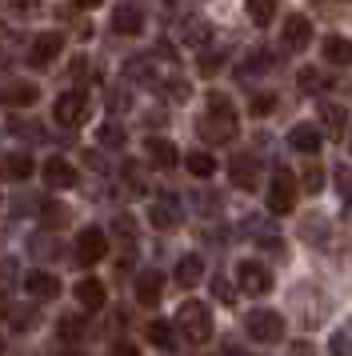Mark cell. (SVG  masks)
Instances as JSON below:
<instances>
[{"mask_svg": "<svg viewBox=\"0 0 352 356\" xmlns=\"http://www.w3.org/2000/svg\"><path fill=\"white\" fill-rule=\"evenodd\" d=\"M200 136H205V140H216V145H224V140L237 136V113H232L228 97H221V92L208 97V113H205V120H200Z\"/></svg>", "mask_w": 352, "mask_h": 356, "instance_id": "obj_1", "label": "cell"}, {"mask_svg": "<svg viewBox=\"0 0 352 356\" xmlns=\"http://www.w3.org/2000/svg\"><path fill=\"white\" fill-rule=\"evenodd\" d=\"M176 324L184 328V337H189L192 344H205V340L212 337V321H208V308L200 305V300H184L180 312H176Z\"/></svg>", "mask_w": 352, "mask_h": 356, "instance_id": "obj_2", "label": "cell"}, {"mask_svg": "<svg viewBox=\"0 0 352 356\" xmlns=\"http://www.w3.org/2000/svg\"><path fill=\"white\" fill-rule=\"evenodd\" d=\"M248 337L260 340V344H276V340L285 337V321H280V312H269V308L248 312Z\"/></svg>", "mask_w": 352, "mask_h": 356, "instance_id": "obj_3", "label": "cell"}, {"mask_svg": "<svg viewBox=\"0 0 352 356\" xmlns=\"http://www.w3.org/2000/svg\"><path fill=\"white\" fill-rule=\"evenodd\" d=\"M269 209L280 212V216L296 209V177H292L288 168H280V172L272 177V184H269Z\"/></svg>", "mask_w": 352, "mask_h": 356, "instance_id": "obj_4", "label": "cell"}, {"mask_svg": "<svg viewBox=\"0 0 352 356\" xmlns=\"http://www.w3.org/2000/svg\"><path fill=\"white\" fill-rule=\"evenodd\" d=\"M56 124H64V129H80L84 120H88V97L84 92H64V97H56Z\"/></svg>", "mask_w": 352, "mask_h": 356, "instance_id": "obj_5", "label": "cell"}, {"mask_svg": "<svg viewBox=\"0 0 352 356\" xmlns=\"http://www.w3.org/2000/svg\"><path fill=\"white\" fill-rule=\"evenodd\" d=\"M109 257V236L100 228H84L77 236V264H96Z\"/></svg>", "mask_w": 352, "mask_h": 356, "instance_id": "obj_6", "label": "cell"}, {"mask_svg": "<svg viewBox=\"0 0 352 356\" xmlns=\"http://www.w3.org/2000/svg\"><path fill=\"white\" fill-rule=\"evenodd\" d=\"M237 280H240V289L248 292V296H264V292L272 289L269 268H264V264H256V260H244V264H240Z\"/></svg>", "mask_w": 352, "mask_h": 356, "instance_id": "obj_7", "label": "cell"}, {"mask_svg": "<svg viewBox=\"0 0 352 356\" xmlns=\"http://www.w3.org/2000/svg\"><path fill=\"white\" fill-rule=\"evenodd\" d=\"M56 52H61V36L56 33H40L36 40H32V49H29V65L32 68H48L52 60H56Z\"/></svg>", "mask_w": 352, "mask_h": 356, "instance_id": "obj_8", "label": "cell"}, {"mask_svg": "<svg viewBox=\"0 0 352 356\" xmlns=\"http://www.w3.org/2000/svg\"><path fill=\"white\" fill-rule=\"evenodd\" d=\"M40 172H45L48 188H72V184H77V168H72L68 161H61V156L45 161V168H40Z\"/></svg>", "mask_w": 352, "mask_h": 356, "instance_id": "obj_9", "label": "cell"}, {"mask_svg": "<svg viewBox=\"0 0 352 356\" xmlns=\"http://www.w3.org/2000/svg\"><path fill=\"white\" fill-rule=\"evenodd\" d=\"M308 40H312V20L308 17H288L285 20V49L301 52V49H308Z\"/></svg>", "mask_w": 352, "mask_h": 356, "instance_id": "obj_10", "label": "cell"}, {"mask_svg": "<svg viewBox=\"0 0 352 356\" xmlns=\"http://www.w3.org/2000/svg\"><path fill=\"white\" fill-rule=\"evenodd\" d=\"M160 296H164V273L148 268V273L136 276V300H141V305H157Z\"/></svg>", "mask_w": 352, "mask_h": 356, "instance_id": "obj_11", "label": "cell"}, {"mask_svg": "<svg viewBox=\"0 0 352 356\" xmlns=\"http://www.w3.org/2000/svg\"><path fill=\"white\" fill-rule=\"evenodd\" d=\"M112 29L120 36H136L144 29V13L136 8V4H120L116 13H112Z\"/></svg>", "mask_w": 352, "mask_h": 356, "instance_id": "obj_12", "label": "cell"}, {"mask_svg": "<svg viewBox=\"0 0 352 356\" xmlns=\"http://www.w3.org/2000/svg\"><path fill=\"white\" fill-rule=\"evenodd\" d=\"M288 145L296 148V152H304V156H312V152H320L324 136H320V129H312V124H296V129L288 132Z\"/></svg>", "mask_w": 352, "mask_h": 356, "instance_id": "obj_13", "label": "cell"}, {"mask_svg": "<svg viewBox=\"0 0 352 356\" xmlns=\"http://www.w3.org/2000/svg\"><path fill=\"white\" fill-rule=\"evenodd\" d=\"M148 216H152V228H173L180 220V200L176 196H157Z\"/></svg>", "mask_w": 352, "mask_h": 356, "instance_id": "obj_14", "label": "cell"}, {"mask_svg": "<svg viewBox=\"0 0 352 356\" xmlns=\"http://www.w3.org/2000/svg\"><path fill=\"white\" fill-rule=\"evenodd\" d=\"M228 177L237 188H256V180H260V164L253 156H237V161L228 164Z\"/></svg>", "mask_w": 352, "mask_h": 356, "instance_id": "obj_15", "label": "cell"}, {"mask_svg": "<svg viewBox=\"0 0 352 356\" xmlns=\"http://www.w3.org/2000/svg\"><path fill=\"white\" fill-rule=\"evenodd\" d=\"M36 97H40V92H36V84H24V81L8 84V88L0 92V100H4L8 108H32V104H36Z\"/></svg>", "mask_w": 352, "mask_h": 356, "instance_id": "obj_16", "label": "cell"}, {"mask_svg": "<svg viewBox=\"0 0 352 356\" xmlns=\"http://www.w3.org/2000/svg\"><path fill=\"white\" fill-rule=\"evenodd\" d=\"M176 36H180L184 44H205L208 36H212V24H208L205 17H184L180 29H176Z\"/></svg>", "mask_w": 352, "mask_h": 356, "instance_id": "obj_17", "label": "cell"}, {"mask_svg": "<svg viewBox=\"0 0 352 356\" xmlns=\"http://www.w3.org/2000/svg\"><path fill=\"white\" fill-rule=\"evenodd\" d=\"M24 292H32L36 300H48V296L61 292V280H56L52 273H29L24 276Z\"/></svg>", "mask_w": 352, "mask_h": 356, "instance_id": "obj_18", "label": "cell"}, {"mask_svg": "<svg viewBox=\"0 0 352 356\" xmlns=\"http://www.w3.org/2000/svg\"><path fill=\"white\" fill-rule=\"evenodd\" d=\"M148 161H152V168H176L180 164V152H176V145H168V140H148Z\"/></svg>", "mask_w": 352, "mask_h": 356, "instance_id": "obj_19", "label": "cell"}, {"mask_svg": "<svg viewBox=\"0 0 352 356\" xmlns=\"http://www.w3.org/2000/svg\"><path fill=\"white\" fill-rule=\"evenodd\" d=\"M0 177L29 180L32 177V156H29V152H13V156H4V161H0Z\"/></svg>", "mask_w": 352, "mask_h": 356, "instance_id": "obj_20", "label": "cell"}, {"mask_svg": "<svg viewBox=\"0 0 352 356\" xmlns=\"http://www.w3.org/2000/svg\"><path fill=\"white\" fill-rule=\"evenodd\" d=\"M77 300H80V308H88V312H96V308H104V284L100 280H80L77 284Z\"/></svg>", "mask_w": 352, "mask_h": 356, "instance_id": "obj_21", "label": "cell"}, {"mask_svg": "<svg viewBox=\"0 0 352 356\" xmlns=\"http://www.w3.org/2000/svg\"><path fill=\"white\" fill-rule=\"evenodd\" d=\"M320 124H324V132H333V136H344L349 113H344L340 104H333V100H324V104H320Z\"/></svg>", "mask_w": 352, "mask_h": 356, "instance_id": "obj_22", "label": "cell"}, {"mask_svg": "<svg viewBox=\"0 0 352 356\" xmlns=\"http://www.w3.org/2000/svg\"><path fill=\"white\" fill-rule=\"evenodd\" d=\"M200 276H205V260L200 257H184L180 264H176V284H180V289L200 284Z\"/></svg>", "mask_w": 352, "mask_h": 356, "instance_id": "obj_23", "label": "cell"}, {"mask_svg": "<svg viewBox=\"0 0 352 356\" xmlns=\"http://www.w3.org/2000/svg\"><path fill=\"white\" fill-rule=\"evenodd\" d=\"M324 60H328V65H352V40L328 36V40H324Z\"/></svg>", "mask_w": 352, "mask_h": 356, "instance_id": "obj_24", "label": "cell"}, {"mask_svg": "<svg viewBox=\"0 0 352 356\" xmlns=\"http://www.w3.org/2000/svg\"><path fill=\"white\" fill-rule=\"evenodd\" d=\"M248 17H253V24L269 29L272 17H276V0H248Z\"/></svg>", "mask_w": 352, "mask_h": 356, "instance_id": "obj_25", "label": "cell"}, {"mask_svg": "<svg viewBox=\"0 0 352 356\" xmlns=\"http://www.w3.org/2000/svg\"><path fill=\"white\" fill-rule=\"evenodd\" d=\"M184 168H189L192 177H212V172H216V161H212L208 152H189V156H184Z\"/></svg>", "mask_w": 352, "mask_h": 356, "instance_id": "obj_26", "label": "cell"}, {"mask_svg": "<svg viewBox=\"0 0 352 356\" xmlns=\"http://www.w3.org/2000/svg\"><path fill=\"white\" fill-rule=\"evenodd\" d=\"M221 65H224V49H205V52H200V65H196V72H200V76H216V72H221Z\"/></svg>", "mask_w": 352, "mask_h": 356, "instance_id": "obj_27", "label": "cell"}, {"mask_svg": "<svg viewBox=\"0 0 352 356\" xmlns=\"http://www.w3.org/2000/svg\"><path fill=\"white\" fill-rule=\"evenodd\" d=\"M148 340H152V344H160V348H173V324L157 316V321L148 324Z\"/></svg>", "mask_w": 352, "mask_h": 356, "instance_id": "obj_28", "label": "cell"}, {"mask_svg": "<svg viewBox=\"0 0 352 356\" xmlns=\"http://www.w3.org/2000/svg\"><path fill=\"white\" fill-rule=\"evenodd\" d=\"M269 65H272L269 52H253V56L244 60V68H240V81H248V76H256V72H264Z\"/></svg>", "mask_w": 352, "mask_h": 356, "instance_id": "obj_29", "label": "cell"}, {"mask_svg": "<svg viewBox=\"0 0 352 356\" xmlns=\"http://www.w3.org/2000/svg\"><path fill=\"white\" fill-rule=\"evenodd\" d=\"M296 84H301V92H320V88H324L328 81H324V72H317V68H304Z\"/></svg>", "mask_w": 352, "mask_h": 356, "instance_id": "obj_30", "label": "cell"}, {"mask_svg": "<svg viewBox=\"0 0 352 356\" xmlns=\"http://www.w3.org/2000/svg\"><path fill=\"white\" fill-rule=\"evenodd\" d=\"M100 145H104V148H120V145H125V129L104 124V129H100Z\"/></svg>", "mask_w": 352, "mask_h": 356, "instance_id": "obj_31", "label": "cell"}, {"mask_svg": "<svg viewBox=\"0 0 352 356\" xmlns=\"http://www.w3.org/2000/svg\"><path fill=\"white\" fill-rule=\"evenodd\" d=\"M333 356H352V324L333 337Z\"/></svg>", "mask_w": 352, "mask_h": 356, "instance_id": "obj_32", "label": "cell"}, {"mask_svg": "<svg viewBox=\"0 0 352 356\" xmlns=\"http://www.w3.org/2000/svg\"><path fill=\"white\" fill-rule=\"evenodd\" d=\"M304 188H308V193H320V188H324V172H320L317 164L304 168Z\"/></svg>", "mask_w": 352, "mask_h": 356, "instance_id": "obj_33", "label": "cell"}, {"mask_svg": "<svg viewBox=\"0 0 352 356\" xmlns=\"http://www.w3.org/2000/svg\"><path fill=\"white\" fill-rule=\"evenodd\" d=\"M272 108H276V97H272V92H260V97H253V113H256V116L272 113Z\"/></svg>", "mask_w": 352, "mask_h": 356, "instance_id": "obj_34", "label": "cell"}, {"mask_svg": "<svg viewBox=\"0 0 352 356\" xmlns=\"http://www.w3.org/2000/svg\"><path fill=\"white\" fill-rule=\"evenodd\" d=\"M136 81H144V84H152L157 81V72H148V60H132V68H128Z\"/></svg>", "mask_w": 352, "mask_h": 356, "instance_id": "obj_35", "label": "cell"}, {"mask_svg": "<svg viewBox=\"0 0 352 356\" xmlns=\"http://www.w3.org/2000/svg\"><path fill=\"white\" fill-rule=\"evenodd\" d=\"M80 332H84V328H80V321H72V316H68V321H61V337L64 340H80Z\"/></svg>", "mask_w": 352, "mask_h": 356, "instance_id": "obj_36", "label": "cell"}, {"mask_svg": "<svg viewBox=\"0 0 352 356\" xmlns=\"http://www.w3.org/2000/svg\"><path fill=\"white\" fill-rule=\"evenodd\" d=\"M189 92H192L189 81H168V97L173 100H189Z\"/></svg>", "mask_w": 352, "mask_h": 356, "instance_id": "obj_37", "label": "cell"}, {"mask_svg": "<svg viewBox=\"0 0 352 356\" xmlns=\"http://www.w3.org/2000/svg\"><path fill=\"white\" fill-rule=\"evenodd\" d=\"M72 72H77L80 81H84V76H88V72H93V65H88V60H84V56H77V65H72Z\"/></svg>", "mask_w": 352, "mask_h": 356, "instance_id": "obj_38", "label": "cell"}, {"mask_svg": "<svg viewBox=\"0 0 352 356\" xmlns=\"http://www.w3.org/2000/svg\"><path fill=\"white\" fill-rule=\"evenodd\" d=\"M212 289L221 292V300H224V305H232V292H228V284H224L221 276H216V284H212Z\"/></svg>", "mask_w": 352, "mask_h": 356, "instance_id": "obj_39", "label": "cell"}, {"mask_svg": "<svg viewBox=\"0 0 352 356\" xmlns=\"http://www.w3.org/2000/svg\"><path fill=\"white\" fill-rule=\"evenodd\" d=\"M112 356H141V353H136L132 344H116V348H112Z\"/></svg>", "mask_w": 352, "mask_h": 356, "instance_id": "obj_40", "label": "cell"}, {"mask_svg": "<svg viewBox=\"0 0 352 356\" xmlns=\"http://www.w3.org/2000/svg\"><path fill=\"white\" fill-rule=\"evenodd\" d=\"M292 356H317V353H312V348L301 340V344H292Z\"/></svg>", "mask_w": 352, "mask_h": 356, "instance_id": "obj_41", "label": "cell"}, {"mask_svg": "<svg viewBox=\"0 0 352 356\" xmlns=\"http://www.w3.org/2000/svg\"><path fill=\"white\" fill-rule=\"evenodd\" d=\"M45 216H48V220H64V209H52V204H45Z\"/></svg>", "mask_w": 352, "mask_h": 356, "instance_id": "obj_42", "label": "cell"}, {"mask_svg": "<svg viewBox=\"0 0 352 356\" xmlns=\"http://www.w3.org/2000/svg\"><path fill=\"white\" fill-rule=\"evenodd\" d=\"M72 4H77V8H96L100 0H72Z\"/></svg>", "mask_w": 352, "mask_h": 356, "instance_id": "obj_43", "label": "cell"}, {"mask_svg": "<svg viewBox=\"0 0 352 356\" xmlns=\"http://www.w3.org/2000/svg\"><path fill=\"white\" fill-rule=\"evenodd\" d=\"M4 312H8V300H4V296H0V316H4Z\"/></svg>", "mask_w": 352, "mask_h": 356, "instance_id": "obj_44", "label": "cell"}, {"mask_svg": "<svg viewBox=\"0 0 352 356\" xmlns=\"http://www.w3.org/2000/svg\"><path fill=\"white\" fill-rule=\"evenodd\" d=\"M0 353H4V337H0Z\"/></svg>", "mask_w": 352, "mask_h": 356, "instance_id": "obj_45", "label": "cell"}, {"mask_svg": "<svg viewBox=\"0 0 352 356\" xmlns=\"http://www.w3.org/2000/svg\"><path fill=\"white\" fill-rule=\"evenodd\" d=\"M349 148H352V136H349Z\"/></svg>", "mask_w": 352, "mask_h": 356, "instance_id": "obj_46", "label": "cell"}]
</instances>
